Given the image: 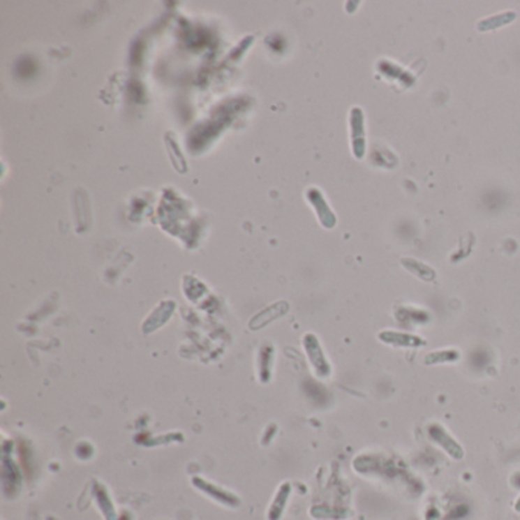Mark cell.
<instances>
[{
	"mask_svg": "<svg viewBox=\"0 0 520 520\" xmlns=\"http://www.w3.org/2000/svg\"><path fill=\"white\" fill-rule=\"evenodd\" d=\"M514 17H516V14H514V13H507V14L496 15V17L485 19L484 22H481L480 24H477V29H480V31L496 29L498 27H503V24H507V23H510V22H513Z\"/></svg>",
	"mask_w": 520,
	"mask_h": 520,
	"instance_id": "obj_7",
	"label": "cell"
},
{
	"mask_svg": "<svg viewBox=\"0 0 520 520\" xmlns=\"http://www.w3.org/2000/svg\"><path fill=\"white\" fill-rule=\"evenodd\" d=\"M429 436H431V440L436 444L440 445V447L447 453V455L453 459H462L464 458V449L461 447V444L453 440L452 436L447 433V431L440 424H432L431 427H429Z\"/></svg>",
	"mask_w": 520,
	"mask_h": 520,
	"instance_id": "obj_1",
	"label": "cell"
},
{
	"mask_svg": "<svg viewBox=\"0 0 520 520\" xmlns=\"http://www.w3.org/2000/svg\"><path fill=\"white\" fill-rule=\"evenodd\" d=\"M401 264H403V267L409 270L412 275H415L417 278L423 279V281H433L436 276V272L433 269L429 267L424 262H419L415 258H403Z\"/></svg>",
	"mask_w": 520,
	"mask_h": 520,
	"instance_id": "obj_4",
	"label": "cell"
},
{
	"mask_svg": "<svg viewBox=\"0 0 520 520\" xmlns=\"http://www.w3.org/2000/svg\"><path fill=\"white\" fill-rule=\"evenodd\" d=\"M378 341L391 346H399V348H418V346H423L426 343V341L418 336L403 332H392V329H385V332L378 333Z\"/></svg>",
	"mask_w": 520,
	"mask_h": 520,
	"instance_id": "obj_2",
	"label": "cell"
},
{
	"mask_svg": "<svg viewBox=\"0 0 520 520\" xmlns=\"http://www.w3.org/2000/svg\"><path fill=\"white\" fill-rule=\"evenodd\" d=\"M514 510L517 511V513H520V496L517 498V500H516V503H514Z\"/></svg>",
	"mask_w": 520,
	"mask_h": 520,
	"instance_id": "obj_8",
	"label": "cell"
},
{
	"mask_svg": "<svg viewBox=\"0 0 520 520\" xmlns=\"http://www.w3.org/2000/svg\"><path fill=\"white\" fill-rule=\"evenodd\" d=\"M459 360V352L455 350H447V351H435L429 352L424 357L426 365H438V363H450Z\"/></svg>",
	"mask_w": 520,
	"mask_h": 520,
	"instance_id": "obj_5",
	"label": "cell"
},
{
	"mask_svg": "<svg viewBox=\"0 0 520 520\" xmlns=\"http://www.w3.org/2000/svg\"><path fill=\"white\" fill-rule=\"evenodd\" d=\"M288 493H290V486H288V484H284L283 489H279L276 500L274 502V505H272V508H270V513H269L270 520H278L281 517V514H283V510H284V505L287 502Z\"/></svg>",
	"mask_w": 520,
	"mask_h": 520,
	"instance_id": "obj_6",
	"label": "cell"
},
{
	"mask_svg": "<svg viewBox=\"0 0 520 520\" xmlns=\"http://www.w3.org/2000/svg\"><path fill=\"white\" fill-rule=\"evenodd\" d=\"M351 126L354 128L352 131L354 154H356L357 159H362L363 154H365V138H363V113L360 109L352 110Z\"/></svg>",
	"mask_w": 520,
	"mask_h": 520,
	"instance_id": "obj_3",
	"label": "cell"
}]
</instances>
